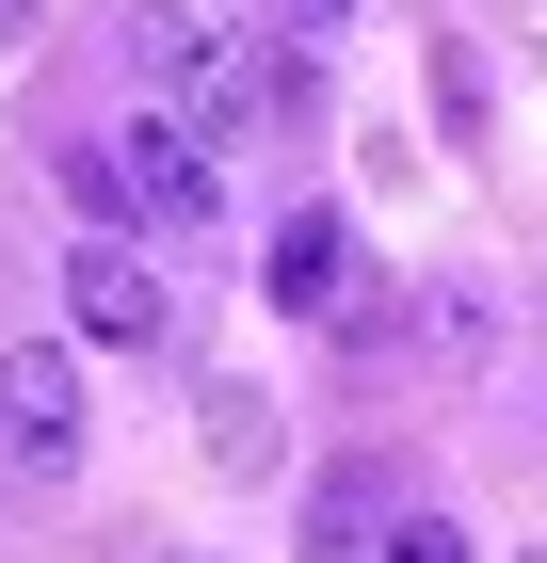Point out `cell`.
Listing matches in <instances>:
<instances>
[{
    "label": "cell",
    "mask_w": 547,
    "mask_h": 563,
    "mask_svg": "<svg viewBox=\"0 0 547 563\" xmlns=\"http://www.w3.org/2000/svg\"><path fill=\"white\" fill-rule=\"evenodd\" d=\"M532 419H547V354H532Z\"/></svg>",
    "instance_id": "obj_11"
},
{
    "label": "cell",
    "mask_w": 547,
    "mask_h": 563,
    "mask_svg": "<svg viewBox=\"0 0 547 563\" xmlns=\"http://www.w3.org/2000/svg\"><path fill=\"white\" fill-rule=\"evenodd\" d=\"M306 16H322V33H338V16H354V0H306Z\"/></svg>",
    "instance_id": "obj_10"
},
{
    "label": "cell",
    "mask_w": 547,
    "mask_h": 563,
    "mask_svg": "<svg viewBox=\"0 0 547 563\" xmlns=\"http://www.w3.org/2000/svg\"><path fill=\"white\" fill-rule=\"evenodd\" d=\"M65 339H97V354H162L177 339V274L145 258V225H81L65 242Z\"/></svg>",
    "instance_id": "obj_2"
},
{
    "label": "cell",
    "mask_w": 547,
    "mask_h": 563,
    "mask_svg": "<svg viewBox=\"0 0 547 563\" xmlns=\"http://www.w3.org/2000/svg\"><path fill=\"white\" fill-rule=\"evenodd\" d=\"M129 81L162 97V113H210V81H226V16H194V0H129Z\"/></svg>",
    "instance_id": "obj_4"
},
{
    "label": "cell",
    "mask_w": 547,
    "mask_h": 563,
    "mask_svg": "<svg viewBox=\"0 0 547 563\" xmlns=\"http://www.w3.org/2000/svg\"><path fill=\"white\" fill-rule=\"evenodd\" d=\"M274 306H291V322H354V225H338V210L274 225Z\"/></svg>",
    "instance_id": "obj_5"
},
{
    "label": "cell",
    "mask_w": 547,
    "mask_h": 563,
    "mask_svg": "<svg viewBox=\"0 0 547 563\" xmlns=\"http://www.w3.org/2000/svg\"><path fill=\"white\" fill-rule=\"evenodd\" d=\"M33 16H48V0H0V48H33Z\"/></svg>",
    "instance_id": "obj_9"
},
{
    "label": "cell",
    "mask_w": 547,
    "mask_h": 563,
    "mask_svg": "<svg viewBox=\"0 0 547 563\" xmlns=\"http://www.w3.org/2000/svg\"><path fill=\"white\" fill-rule=\"evenodd\" d=\"M162 563H226V548H162Z\"/></svg>",
    "instance_id": "obj_12"
},
{
    "label": "cell",
    "mask_w": 547,
    "mask_h": 563,
    "mask_svg": "<svg viewBox=\"0 0 547 563\" xmlns=\"http://www.w3.org/2000/svg\"><path fill=\"white\" fill-rule=\"evenodd\" d=\"M81 434H97L81 354H65V339H17V354H0V467H17V483H81Z\"/></svg>",
    "instance_id": "obj_3"
},
{
    "label": "cell",
    "mask_w": 547,
    "mask_h": 563,
    "mask_svg": "<svg viewBox=\"0 0 547 563\" xmlns=\"http://www.w3.org/2000/svg\"><path fill=\"white\" fill-rule=\"evenodd\" d=\"M194 434H210V467H226V483H258V467H274V451H291V434H274V402H258V387H210V402H194Z\"/></svg>",
    "instance_id": "obj_7"
},
{
    "label": "cell",
    "mask_w": 547,
    "mask_h": 563,
    "mask_svg": "<svg viewBox=\"0 0 547 563\" xmlns=\"http://www.w3.org/2000/svg\"><path fill=\"white\" fill-rule=\"evenodd\" d=\"M515 563H547V548H515Z\"/></svg>",
    "instance_id": "obj_13"
},
{
    "label": "cell",
    "mask_w": 547,
    "mask_h": 563,
    "mask_svg": "<svg viewBox=\"0 0 547 563\" xmlns=\"http://www.w3.org/2000/svg\"><path fill=\"white\" fill-rule=\"evenodd\" d=\"M65 194H81V225H210L226 210V162H210V130L194 113H113V130L65 162Z\"/></svg>",
    "instance_id": "obj_1"
},
{
    "label": "cell",
    "mask_w": 547,
    "mask_h": 563,
    "mask_svg": "<svg viewBox=\"0 0 547 563\" xmlns=\"http://www.w3.org/2000/svg\"><path fill=\"white\" fill-rule=\"evenodd\" d=\"M371 516H386V467H322V483H306V563H354Z\"/></svg>",
    "instance_id": "obj_6"
},
{
    "label": "cell",
    "mask_w": 547,
    "mask_h": 563,
    "mask_svg": "<svg viewBox=\"0 0 547 563\" xmlns=\"http://www.w3.org/2000/svg\"><path fill=\"white\" fill-rule=\"evenodd\" d=\"M386 563H467V531L451 516H386Z\"/></svg>",
    "instance_id": "obj_8"
},
{
    "label": "cell",
    "mask_w": 547,
    "mask_h": 563,
    "mask_svg": "<svg viewBox=\"0 0 547 563\" xmlns=\"http://www.w3.org/2000/svg\"><path fill=\"white\" fill-rule=\"evenodd\" d=\"M532 33H547V16H532Z\"/></svg>",
    "instance_id": "obj_14"
}]
</instances>
